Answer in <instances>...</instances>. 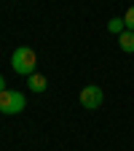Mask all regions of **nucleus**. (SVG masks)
<instances>
[{
  "instance_id": "f257e3e1",
  "label": "nucleus",
  "mask_w": 134,
  "mask_h": 151,
  "mask_svg": "<svg viewBox=\"0 0 134 151\" xmlns=\"http://www.w3.org/2000/svg\"><path fill=\"white\" fill-rule=\"evenodd\" d=\"M35 65H38V57L30 46H19L11 57V68L19 73V76H32L35 73Z\"/></svg>"
},
{
  "instance_id": "f03ea898",
  "label": "nucleus",
  "mask_w": 134,
  "mask_h": 151,
  "mask_svg": "<svg viewBox=\"0 0 134 151\" xmlns=\"http://www.w3.org/2000/svg\"><path fill=\"white\" fill-rule=\"evenodd\" d=\"M24 108H27V97L22 92H13V89L0 92V113L13 116V113H22Z\"/></svg>"
},
{
  "instance_id": "7ed1b4c3",
  "label": "nucleus",
  "mask_w": 134,
  "mask_h": 151,
  "mask_svg": "<svg viewBox=\"0 0 134 151\" xmlns=\"http://www.w3.org/2000/svg\"><path fill=\"white\" fill-rule=\"evenodd\" d=\"M102 103H105V92H102L97 84H89V86L81 89V105H83L86 111H97Z\"/></svg>"
},
{
  "instance_id": "20e7f679",
  "label": "nucleus",
  "mask_w": 134,
  "mask_h": 151,
  "mask_svg": "<svg viewBox=\"0 0 134 151\" xmlns=\"http://www.w3.org/2000/svg\"><path fill=\"white\" fill-rule=\"evenodd\" d=\"M27 86H30V92H38V94H40V92H46V86H48V81H46V76L43 73H32V76H27Z\"/></svg>"
},
{
  "instance_id": "39448f33",
  "label": "nucleus",
  "mask_w": 134,
  "mask_h": 151,
  "mask_svg": "<svg viewBox=\"0 0 134 151\" xmlns=\"http://www.w3.org/2000/svg\"><path fill=\"white\" fill-rule=\"evenodd\" d=\"M118 46H121V51L134 54V32H131V30H123V32L118 35Z\"/></svg>"
},
{
  "instance_id": "423d86ee",
  "label": "nucleus",
  "mask_w": 134,
  "mask_h": 151,
  "mask_svg": "<svg viewBox=\"0 0 134 151\" xmlns=\"http://www.w3.org/2000/svg\"><path fill=\"white\" fill-rule=\"evenodd\" d=\"M126 30V24H123V16H113L110 22H107V32H113V35H121Z\"/></svg>"
},
{
  "instance_id": "0eeeda50",
  "label": "nucleus",
  "mask_w": 134,
  "mask_h": 151,
  "mask_svg": "<svg viewBox=\"0 0 134 151\" xmlns=\"http://www.w3.org/2000/svg\"><path fill=\"white\" fill-rule=\"evenodd\" d=\"M123 24H126V30H131V32H134V6L123 14Z\"/></svg>"
},
{
  "instance_id": "6e6552de",
  "label": "nucleus",
  "mask_w": 134,
  "mask_h": 151,
  "mask_svg": "<svg viewBox=\"0 0 134 151\" xmlns=\"http://www.w3.org/2000/svg\"><path fill=\"white\" fill-rule=\"evenodd\" d=\"M0 92H6V78L0 76Z\"/></svg>"
}]
</instances>
